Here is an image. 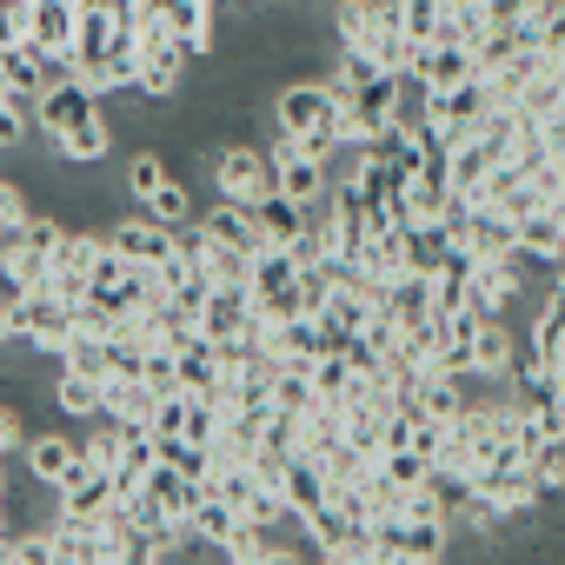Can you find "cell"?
<instances>
[{"label":"cell","instance_id":"1","mask_svg":"<svg viewBox=\"0 0 565 565\" xmlns=\"http://www.w3.org/2000/svg\"><path fill=\"white\" fill-rule=\"evenodd\" d=\"M34 127L54 140V160H67V167H100L114 153V127L100 114V94L81 87L74 74L34 94Z\"/></svg>","mask_w":565,"mask_h":565},{"label":"cell","instance_id":"2","mask_svg":"<svg viewBox=\"0 0 565 565\" xmlns=\"http://www.w3.org/2000/svg\"><path fill=\"white\" fill-rule=\"evenodd\" d=\"M273 134L300 147L307 160H327L340 147V100L327 81H294V87H279L273 94Z\"/></svg>","mask_w":565,"mask_h":565},{"label":"cell","instance_id":"3","mask_svg":"<svg viewBox=\"0 0 565 565\" xmlns=\"http://www.w3.org/2000/svg\"><path fill=\"white\" fill-rule=\"evenodd\" d=\"M67 67H74V81L94 87V94L134 87V28H114L107 14H74Z\"/></svg>","mask_w":565,"mask_h":565},{"label":"cell","instance_id":"4","mask_svg":"<svg viewBox=\"0 0 565 565\" xmlns=\"http://www.w3.org/2000/svg\"><path fill=\"white\" fill-rule=\"evenodd\" d=\"M186 47L173 34H160L153 21H134V87L147 100H180L186 94Z\"/></svg>","mask_w":565,"mask_h":565},{"label":"cell","instance_id":"5","mask_svg":"<svg viewBox=\"0 0 565 565\" xmlns=\"http://www.w3.org/2000/svg\"><path fill=\"white\" fill-rule=\"evenodd\" d=\"M206 173H213V200H233V206H253L259 193H273L266 147H253V140H213Z\"/></svg>","mask_w":565,"mask_h":565},{"label":"cell","instance_id":"6","mask_svg":"<svg viewBox=\"0 0 565 565\" xmlns=\"http://www.w3.org/2000/svg\"><path fill=\"white\" fill-rule=\"evenodd\" d=\"M134 21H153L160 34H173L193 61L213 54L220 21H213V0H134Z\"/></svg>","mask_w":565,"mask_h":565},{"label":"cell","instance_id":"7","mask_svg":"<svg viewBox=\"0 0 565 565\" xmlns=\"http://www.w3.org/2000/svg\"><path fill=\"white\" fill-rule=\"evenodd\" d=\"M193 333H200L213 353H226V347L253 340V333H259V313H253L246 287H213V294L193 307Z\"/></svg>","mask_w":565,"mask_h":565},{"label":"cell","instance_id":"8","mask_svg":"<svg viewBox=\"0 0 565 565\" xmlns=\"http://www.w3.org/2000/svg\"><path fill=\"white\" fill-rule=\"evenodd\" d=\"M100 233H87V226H67L61 233V246H54V259H47V279H41V287L54 294V300H81L87 294V279H94V259H100Z\"/></svg>","mask_w":565,"mask_h":565},{"label":"cell","instance_id":"9","mask_svg":"<svg viewBox=\"0 0 565 565\" xmlns=\"http://www.w3.org/2000/svg\"><path fill=\"white\" fill-rule=\"evenodd\" d=\"M492 107H499V100H492V87L472 74V81H459V87H446V94H433V100H426V127H439V134L459 147V140H466Z\"/></svg>","mask_w":565,"mask_h":565},{"label":"cell","instance_id":"10","mask_svg":"<svg viewBox=\"0 0 565 565\" xmlns=\"http://www.w3.org/2000/svg\"><path fill=\"white\" fill-rule=\"evenodd\" d=\"M525 294V279L512 273V259H472L466 273V313L472 320H505Z\"/></svg>","mask_w":565,"mask_h":565},{"label":"cell","instance_id":"11","mask_svg":"<svg viewBox=\"0 0 565 565\" xmlns=\"http://www.w3.org/2000/svg\"><path fill=\"white\" fill-rule=\"evenodd\" d=\"M266 167H273V193H287L294 206H320L327 200V160H307L300 147L287 140H266Z\"/></svg>","mask_w":565,"mask_h":565},{"label":"cell","instance_id":"12","mask_svg":"<svg viewBox=\"0 0 565 565\" xmlns=\"http://www.w3.org/2000/svg\"><path fill=\"white\" fill-rule=\"evenodd\" d=\"M100 239H107V253H120L127 266H160V259L173 253V226H160V220H147V213L114 220Z\"/></svg>","mask_w":565,"mask_h":565},{"label":"cell","instance_id":"13","mask_svg":"<svg viewBox=\"0 0 565 565\" xmlns=\"http://www.w3.org/2000/svg\"><path fill=\"white\" fill-rule=\"evenodd\" d=\"M512 366H519V340H512V327H505V320H472V380L505 386Z\"/></svg>","mask_w":565,"mask_h":565},{"label":"cell","instance_id":"14","mask_svg":"<svg viewBox=\"0 0 565 565\" xmlns=\"http://www.w3.org/2000/svg\"><path fill=\"white\" fill-rule=\"evenodd\" d=\"M54 512H67V519H107L114 512V479L107 472H87L81 452H74V472L54 486Z\"/></svg>","mask_w":565,"mask_h":565},{"label":"cell","instance_id":"15","mask_svg":"<svg viewBox=\"0 0 565 565\" xmlns=\"http://www.w3.org/2000/svg\"><path fill=\"white\" fill-rule=\"evenodd\" d=\"M246 220H253L259 246H279V253H294V239L307 233V206H294L287 193H259V200L246 206Z\"/></svg>","mask_w":565,"mask_h":565},{"label":"cell","instance_id":"16","mask_svg":"<svg viewBox=\"0 0 565 565\" xmlns=\"http://www.w3.org/2000/svg\"><path fill=\"white\" fill-rule=\"evenodd\" d=\"M273 492H279V505H287V512H313V505H327V466H313L307 452H287V466H279V479H273Z\"/></svg>","mask_w":565,"mask_h":565},{"label":"cell","instance_id":"17","mask_svg":"<svg viewBox=\"0 0 565 565\" xmlns=\"http://www.w3.org/2000/svg\"><path fill=\"white\" fill-rule=\"evenodd\" d=\"M426 94H446V87H459V81H472V54L466 47H446V41H426V47H413V67H406Z\"/></svg>","mask_w":565,"mask_h":565},{"label":"cell","instance_id":"18","mask_svg":"<svg viewBox=\"0 0 565 565\" xmlns=\"http://www.w3.org/2000/svg\"><path fill=\"white\" fill-rule=\"evenodd\" d=\"M193 226L213 239V246H226V253H239V259H253L259 253V233H253V220H246V206H233V200H213L206 213H193Z\"/></svg>","mask_w":565,"mask_h":565},{"label":"cell","instance_id":"19","mask_svg":"<svg viewBox=\"0 0 565 565\" xmlns=\"http://www.w3.org/2000/svg\"><path fill=\"white\" fill-rule=\"evenodd\" d=\"M153 406H160V393L147 386V380H100V419H114V426H147L153 419Z\"/></svg>","mask_w":565,"mask_h":565},{"label":"cell","instance_id":"20","mask_svg":"<svg viewBox=\"0 0 565 565\" xmlns=\"http://www.w3.org/2000/svg\"><path fill=\"white\" fill-rule=\"evenodd\" d=\"M512 246L532 253V259H545V266H558V253H565V213H552V206L519 213L512 220Z\"/></svg>","mask_w":565,"mask_h":565},{"label":"cell","instance_id":"21","mask_svg":"<svg viewBox=\"0 0 565 565\" xmlns=\"http://www.w3.org/2000/svg\"><path fill=\"white\" fill-rule=\"evenodd\" d=\"M140 492H147L167 519H180V525H186V512L206 499V486H200V479H186V472H173V466H160V459H153V472L140 479Z\"/></svg>","mask_w":565,"mask_h":565},{"label":"cell","instance_id":"22","mask_svg":"<svg viewBox=\"0 0 565 565\" xmlns=\"http://www.w3.org/2000/svg\"><path fill=\"white\" fill-rule=\"evenodd\" d=\"M67 41H74V0H34L28 8V47L67 61Z\"/></svg>","mask_w":565,"mask_h":565},{"label":"cell","instance_id":"23","mask_svg":"<svg viewBox=\"0 0 565 565\" xmlns=\"http://www.w3.org/2000/svg\"><path fill=\"white\" fill-rule=\"evenodd\" d=\"M173 353V380H180V393H213L220 386V353L200 340V333H186L180 347H167Z\"/></svg>","mask_w":565,"mask_h":565},{"label":"cell","instance_id":"24","mask_svg":"<svg viewBox=\"0 0 565 565\" xmlns=\"http://www.w3.org/2000/svg\"><path fill=\"white\" fill-rule=\"evenodd\" d=\"M74 472V433H41V439H28V479L34 486H61Z\"/></svg>","mask_w":565,"mask_h":565},{"label":"cell","instance_id":"25","mask_svg":"<svg viewBox=\"0 0 565 565\" xmlns=\"http://www.w3.org/2000/svg\"><path fill=\"white\" fill-rule=\"evenodd\" d=\"M0 87L34 100V94L47 87V54H41V47H28V41H21V47H0Z\"/></svg>","mask_w":565,"mask_h":565},{"label":"cell","instance_id":"26","mask_svg":"<svg viewBox=\"0 0 565 565\" xmlns=\"http://www.w3.org/2000/svg\"><path fill=\"white\" fill-rule=\"evenodd\" d=\"M167 180H173V167H167V153H160V147H140V153L127 160V173H120V193L147 206V200H153V193H160Z\"/></svg>","mask_w":565,"mask_h":565},{"label":"cell","instance_id":"27","mask_svg":"<svg viewBox=\"0 0 565 565\" xmlns=\"http://www.w3.org/2000/svg\"><path fill=\"white\" fill-rule=\"evenodd\" d=\"M320 399H313V380H307V366H294V360H279V373H273V413H294V419H307Z\"/></svg>","mask_w":565,"mask_h":565},{"label":"cell","instance_id":"28","mask_svg":"<svg viewBox=\"0 0 565 565\" xmlns=\"http://www.w3.org/2000/svg\"><path fill=\"white\" fill-rule=\"evenodd\" d=\"M54 406L81 426V419H100V380H87V373H61L54 380Z\"/></svg>","mask_w":565,"mask_h":565},{"label":"cell","instance_id":"29","mask_svg":"<svg viewBox=\"0 0 565 565\" xmlns=\"http://www.w3.org/2000/svg\"><path fill=\"white\" fill-rule=\"evenodd\" d=\"M233 525H239V512H233V505H220L213 492H206V499L186 512V532H193V545H226V539H233Z\"/></svg>","mask_w":565,"mask_h":565},{"label":"cell","instance_id":"30","mask_svg":"<svg viewBox=\"0 0 565 565\" xmlns=\"http://www.w3.org/2000/svg\"><path fill=\"white\" fill-rule=\"evenodd\" d=\"M74 452H81L87 472H107V479H114V466H120V426H114V419H94V433L74 439Z\"/></svg>","mask_w":565,"mask_h":565},{"label":"cell","instance_id":"31","mask_svg":"<svg viewBox=\"0 0 565 565\" xmlns=\"http://www.w3.org/2000/svg\"><path fill=\"white\" fill-rule=\"evenodd\" d=\"M200 206H193V193H186V180H167L153 200H147V220H160V226H186Z\"/></svg>","mask_w":565,"mask_h":565},{"label":"cell","instance_id":"32","mask_svg":"<svg viewBox=\"0 0 565 565\" xmlns=\"http://www.w3.org/2000/svg\"><path fill=\"white\" fill-rule=\"evenodd\" d=\"M61 373L107 380V340H67V347H61Z\"/></svg>","mask_w":565,"mask_h":565},{"label":"cell","instance_id":"33","mask_svg":"<svg viewBox=\"0 0 565 565\" xmlns=\"http://www.w3.org/2000/svg\"><path fill=\"white\" fill-rule=\"evenodd\" d=\"M8 558H14V565H61V558H54V532H47V525H28V532H14Z\"/></svg>","mask_w":565,"mask_h":565},{"label":"cell","instance_id":"34","mask_svg":"<svg viewBox=\"0 0 565 565\" xmlns=\"http://www.w3.org/2000/svg\"><path fill=\"white\" fill-rule=\"evenodd\" d=\"M406 446L433 466L439 452H446V419H426V413H413V433H406Z\"/></svg>","mask_w":565,"mask_h":565},{"label":"cell","instance_id":"35","mask_svg":"<svg viewBox=\"0 0 565 565\" xmlns=\"http://www.w3.org/2000/svg\"><path fill=\"white\" fill-rule=\"evenodd\" d=\"M41 206H34V193L21 186V180H0V226H21V220H34Z\"/></svg>","mask_w":565,"mask_h":565},{"label":"cell","instance_id":"36","mask_svg":"<svg viewBox=\"0 0 565 565\" xmlns=\"http://www.w3.org/2000/svg\"><path fill=\"white\" fill-rule=\"evenodd\" d=\"M28 8H34V0H0V47L28 41Z\"/></svg>","mask_w":565,"mask_h":565},{"label":"cell","instance_id":"37","mask_svg":"<svg viewBox=\"0 0 565 565\" xmlns=\"http://www.w3.org/2000/svg\"><path fill=\"white\" fill-rule=\"evenodd\" d=\"M21 426H28V419H21V406H8V399H0V466L14 459V446H21Z\"/></svg>","mask_w":565,"mask_h":565},{"label":"cell","instance_id":"38","mask_svg":"<svg viewBox=\"0 0 565 565\" xmlns=\"http://www.w3.org/2000/svg\"><path fill=\"white\" fill-rule=\"evenodd\" d=\"M28 127H34L28 114H8V107H0V153H8V147H21V140H28Z\"/></svg>","mask_w":565,"mask_h":565},{"label":"cell","instance_id":"39","mask_svg":"<svg viewBox=\"0 0 565 565\" xmlns=\"http://www.w3.org/2000/svg\"><path fill=\"white\" fill-rule=\"evenodd\" d=\"M8 545H14V525H0V565H14V558H8Z\"/></svg>","mask_w":565,"mask_h":565},{"label":"cell","instance_id":"40","mask_svg":"<svg viewBox=\"0 0 565 565\" xmlns=\"http://www.w3.org/2000/svg\"><path fill=\"white\" fill-rule=\"evenodd\" d=\"M0 525H8V479H0Z\"/></svg>","mask_w":565,"mask_h":565},{"label":"cell","instance_id":"41","mask_svg":"<svg viewBox=\"0 0 565 565\" xmlns=\"http://www.w3.org/2000/svg\"><path fill=\"white\" fill-rule=\"evenodd\" d=\"M0 347H8V300H0Z\"/></svg>","mask_w":565,"mask_h":565},{"label":"cell","instance_id":"42","mask_svg":"<svg viewBox=\"0 0 565 565\" xmlns=\"http://www.w3.org/2000/svg\"><path fill=\"white\" fill-rule=\"evenodd\" d=\"M393 565H439V558H393Z\"/></svg>","mask_w":565,"mask_h":565}]
</instances>
